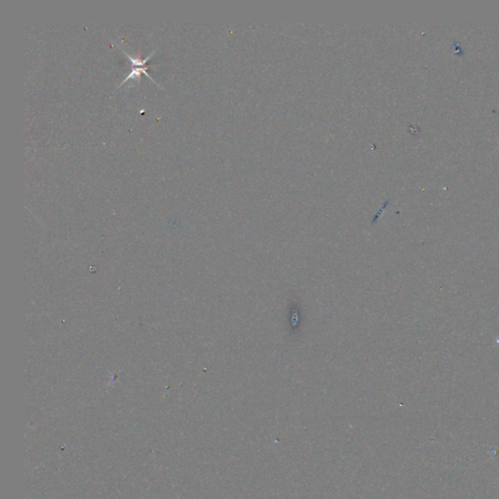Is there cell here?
<instances>
[{"label": "cell", "instance_id": "obj_1", "mask_svg": "<svg viewBox=\"0 0 499 499\" xmlns=\"http://www.w3.org/2000/svg\"><path fill=\"white\" fill-rule=\"evenodd\" d=\"M123 51L124 55H125V56H126V57L129 59V60H130L131 72L130 74H129V75H128V76H127L125 79L123 80V81L120 83L119 87L123 86V84H124L125 82L129 81V80L139 79V77H140V75L141 74V73H143V74H144L147 77H149L151 81H153V82H154V83H155L157 86H159L160 87L159 84H158V83H157L155 80L153 79V78H152V76H151L150 73H149V68H147V67H145L147 63H148V61H149V60H150V59L153 57L154 53L156 52V49L152 51V53H151L150 55H149V57H147V58H145V59H143V60H141V59H140V58H136V57L132 56V55H130V54H128L126 51Z\"/></svg>", "mask_w": 499, "mask_h": 499}]
</instances>
